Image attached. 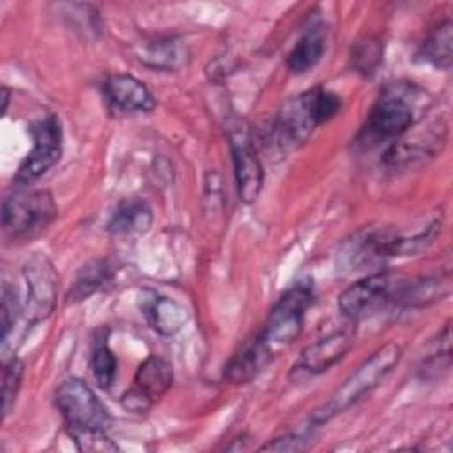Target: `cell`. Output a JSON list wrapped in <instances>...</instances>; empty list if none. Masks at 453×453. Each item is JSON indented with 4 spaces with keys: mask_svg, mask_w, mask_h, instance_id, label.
<instances>
[{
    "mask_svg": "<svg viewBox=\"0 0 453 453\" xmlns=\"http://www.w3.org/2000/svg\"><path fill=\"white\" fill-rule=\"evenodd\" d=\"M58 207L48 189L16 191L2 202V226L12 239H32L57 218Z\"/></svg>",
    "mask_w": 453,
    "mask_h": 453,
    "instance_id": "2",
    "label": "cell"
},
{
    "mask_svg": "<svg viewBox=\"0 0 453 453\" xmlns=\"http://www.w3.org/2000/svg\"><path fill=\"white\" fill-rule=\"evenodd\" d=\"M14 310H16V299H12V303H11L9 288L4 287V297H2V308H0V311H2V334H0L2 342L7 340V334H9L11 327L14 326V320H16Z\"/></svg>",
    "mask_w": 453,
    "mask_h": 453,
    "instance_id": "27",
    "label": "cell"
},
{
    "mask_svg": "<svg viewBox=\"0 0 453 453\" xmlns=\"http://www.w3.org/2000/svg\"><path fill=\"white\" fill-rule=\"evenodd\" d=\"M421 57L439 69H449L453 62V25L444 19L434 27L421 44Z\"/></svg>",
    "mask_w": 453,
    "mask_h": 453,
    "instance_id": "21",
    "label": "cell"
},
{
    "mask_svg": "<svg viewBox=\"0 0 453 453\" xmlns=\"http://www.w3.org/2000/svg\"><path fill=\"white\" fill-rule=\"evenodd\" d=\"M172 382L170 361L152 354L136 368L133 386L122 395V405L133 412H145L172 388Z\"/></svg>",
    "mask_w": 453,
    "mask_h": 453,
    "instance_id": "9",
    "label": "cell"
},
{
    "mask_svg": "<svg viewBox=\"0 0 453 453\" xmlns=\"http://www.w3.org/2000/svg\"><path fill=\"white\" fill-rule=\"evenodd\" d=\"M140 310L147 324L161 336L179 333L189 320V313L180 303L149 288L140 294Z\"/></svg>",
    "mask_w": 453,
    "mask_h": 453,
    "instance_id": "15",
    "label": "cell"
},
{
    "mask_svg": "<svg viewBox=\"0 0 453 453\" xmlns=\"http://www.w3.org/2000/svg\"><path fill=\"white\" fill-rule=\"evenodd\" d=\"M90 368L99 388L108 389L113 384L117 375V357H115V352L110 349L106 338H99L94 343Z\"/></svg>",
    "mask_w": 453,
    "mask_h": 453,
    "instance_id": "22",
    "label": "cell"
},
{
    "mask_svg": "<svg viewBox=\"0 0 453 453\" xmlns=\"http://www.w3.org/2000/svg\"><path fill=\"white\" fill-rule=\"evenodd\" d=\"M414 122V103L409 101L402 87H386L373 103L359 131L357 142L377 145L400 138Z\"/></svg>",
    "mask_w": 453,
    "mask_h": 453,
    "instance_id": "4",
    "label": "cell"
},
{
    "mask_svg": "<svg viewBox=\"0 0 453 453\" xmlns=\"http://www.w3.org/2000/svg\"><path fill=\"white\" fill-rule=\"evenodd\" d=\"M113 278H115L113 262H110L108 258H92L78 269L73 287L67 292V301L78 303V301L88 299L92 294L110 285Z\"/></svg>",
    "mask_w": 453,
    "mask_h": 453,
    "instance_id": "18",
    "label": "cell"
},
{
    "mask_svg": "<svg viewBox=\"0 0 453 453\" xmlns=\"http://www.w3.org/2000/svg\"><path fill=\"white\" fill-rule=\"evenodd\" d=\"M449 292L451 274L449 271H446L432 276H421L411 281H400L396 283V287L393 283L388 301L402 308H423L444 299L446 296H449Z\"/></svg>",
    "mask_w": 453,
    "mask_h": 453,
    "instance_id": "14",
    "label": "cell"
},
{
    "mask_svg": "<svg viewBox=\"0 0 453 453\" xmlns=\"http://www.w3.org/2000/svg\"><path fill=\"white\" fill-rule=\"evenodd\" d=\"M226 134L239 198L244 203H253L264 186V168L255 149L251 129L246 120L232 119L228 122Z\"/></svg>",
    "mask_w": 453,
    "mask_h": 453,
    "instance_id": "7",
    "label": "cell"
},
{
    "mask_svg": "<svg viewBox=\"0 0 453 453\" xmlns=\"http://www.w3.org/2000/svg\"><path fill=\"white\" fill-rule=\"evenodd\" d=\"M21 379H23V363L19 357H11L5 365H4V372H2V412L4 418L9 414L11 407L16 402L19 386H21Z\"/></svg>",
    "mask_w": 453,
    "mask_h": 453,
    "instance_id": "24",
    "label": "cell"
},
{
    "mask_svg": "<svg viewBox=\"0 0 453 453\" xmlns=\"http://www.w3.org/2000/svg\"><path fill=\"white\" fill-rule=\"evenodd\" d=\"M393 283L395 281L391 280V274L388 271L368 274L349 285L338 296V310L343 317L356 320L379 303L388 301Z\"/></svg>",
    "mask_w": 453,
    "mask_h": 453,
    "instance_id": "12",
    "label": "cell"
},
{
    "mask_svg": "<svg viewBox=\"0 0 453 453\" xmlns=\"http://www.w3.org/2000/svg\"><path fill=\"white\" fill-rule=\"evenodd\" d=\"M326 34L322 27H310L294 44L287 55V67L294 74H304L311 71L324 57Z\"/></svg>",
    "mask_w": 453,
    "mask_h": 453,
    "instance_id": "19",
    "label": "cell"
},
{
    "mask_svg": "<svg viewBox=\"0 0 453 453\" xmlns=\"http://www.w3.org/2000/svg\"><path fill=\"white\" fill-rule=\"evenodd\" d=\"M55 407L71 432H106L111 416L94 389L81 379H65L55 391Z\"/></svg>",
    "mask_w": 453,
    "mask_h": 453,
    "instance_id": "3",
    "label": "cell"
},
{
    "mask_svg": "<svg viewBox=\"0 0 453 453\" xmlns=\"http://www.w3.org/2000/svg\"><path fill=\"white\" fill-rule=\"evenodd\" d=\"M352 342L354 340L349 331H334L306 345L290 370V379L303 380L327 372L349 352Z\"/></svg>",
    "mask_w": 453,
    "mask_h": 453,
    "instance_id": "11",
    "label": "cell"
},
{
    "mask_svg": "<svg viewBox=\"0 0 453 453\" xmlns=\"http://www.w3.org/2000/svg\"><path fill=\"white\" fill-rule=\"evenodd\" d=\"M154 221L152 209L140 198L122 200L108 219V232L117 237H133L145 234Z\"/></svg>",
    "mask_w": 453,
    "mask_h": 453,
    "instance_id": "17",
    "label": "cell"
},
{
    "mask_svg": "<svg viewBox=\"0 0 453 453\" xmlns=\"http://www.w3.org/2000/svg\"><path fill=\"white\" fill-rule=\"evenodd\" d=\"M2 94H4V97H2V103H4V113L7 111V104H9V97H11V92H9V88L7 87H2Z\"/></svg>",
    "mask_w": 453,
    "mask_h": 453,
    "instance_id": "28",
    "label": "cell"
},
{
    "mask_svg": "<svg viewBox=\"0 0 453 453\" xmlns=\"http://www.w3.org/2000/svg\"><path fill=\"white\" fill-rule=\"evenodd\" d=\"M311 425H308V428H303L299 432H288L283 434L276 439H273L271 442L264 444L260 449L262 451H301L308 446L310 442V432H311Z\"/></svg>",
    "mask_w": 453,
    "mask_h": 453,
    "instance_id": "26",
    "label": "cell"
},
{
    "mask_svg": "<svg viewBox=\"0 0 453 453\" xmlns=\"http://www.w3.org/2000/svg\"><path fill=\"white\" fill-rule=\"evenodd\" d=\"M400 357L402 347L396 342H388L380 345L343 380L342 386L336 388V391L322 407L313 411V414L310 416V425L315 428L327 423L331 418L347 411L363 396L372 393L391 373V370L398 365Z\"/></svg>",
    "mask_w": 453,
    "mask_h": 453,
    "instance_id": "1",
    "label": "cell"
},
{
    "mask_svg": "<svg viewBox=\"0 0 453 453\" xmlns=\"http://www.w3.org/2000/svg\"><path fill=\"white\" fill-rule=\"evenodd\" d=\"M32 149L21 161L14 182L16 186H27L35 182L51 166H55L62 156V127L55 115H46L30 127Z\"/></svg>",
    "mask_w": 453,
    "mask_h": 453,
    "instance_id": "8",
    "label": "cell"
},
{
    "mask_svg": "<svg viewBox=\"0 0 453 453\" xmlns=\"http://www.w3.org/2000/svg\"><path fill=\"white\" fill-rule=\"evenodd\" d=\"M69 435H71V439L74 441V444L78 446L80 451L99 453V451H115V449H119L117 444L113 441H110V437L103 430L71 432Z\"/></svg>",
    "mask_w": 453,
    "mask_h": 453,
    "instance_id": "25",
    "label": "cell"
},
{
    "mask_svg": "<svg viewBox=\"0 0 453 453\" xmlns=\"http://www.w3.org/2000/svg\"><path fill=\"white\" fill-rule=\"evenodd\" d=\"M274 350L260 334L244 342L225 366V379L232 384H248L273 361Z\"/></svg>",
    "mask_w": 453,
    "mask_h": 453,
    "instance_id": "16",
    "label": "cell"
},
{
    "mask_svg": "<svg viewBox=\"0 0 453 453\" xmlns=\"http://www.w3.org/2000/svg\"><path fill=\"white\" fill-rule=\"evenodd\" d=\"M311 303L313 290L310 283H296L274 303L264 329L258 333L274 352L280 347H287L301 334Z\"/></svg>",
    "mask_w": 453,
    "mask_h": 453,
    "instance_id": "5",
    "label": "cell"
},
{
    "mask_svg": "<svg viewBox=\"0 0 453 453\" xmlns=\"http://www.w3.org/2000/svg\"><path fill=\"white\" fill-rule=\"evenodd\" d=\"M103 96L115 113H149L156 99L143 81L131 74H111L103 81Z\"/></svg>",
    "mask_w": 453,
    "mask_h": 453,
    "instance_id": "13",
    "label": "cell"
},
{
    "mask_svg": "<svg viewBox=\"0 0 453 453\" xmlns=\"http://www.w3.org/2000/svg\"><path fill=\"white\" fill-rule=\"evenodd\" d=\"M380 62H382V44L377 39L366 37L363 41H357L352 46L350 64L356 69V73L363 76H372L380 65Z\"/></svg>",
    "mask_w": 453,
    "mask_h": 453,
    "instance_id": "23",
    "label": "cell"
},
{
    "mask_svg": "<svg viewBox=\"0 0 453 453\" xmlns=\"http://www.w3.org/2000/svg\"><path fill=\"white\" fill-rule=\"evenodd\" d=\"M25 296L19 310L30 324L46 320L55 306L58 296V274L51 260L44 253H34L23 265Z\"/></svg>",
    "mask_w": 453,
    "mask_h": 453,
    "instance_id": "6",
    "label": "cell"
},
{
    "mask_svg": "<svg viewBox=\"0 0 453 453\" xmlns=\"http://www.w3.org/2000/svg\"><path fill=\"white\" fill-rule=\"evenodd\" d=\"M186 58H188L186 48L173 39L147 42L138 51V60L142 64L152 69H161V71H175L186 62Z\"/></svg>",
    "mask_w": 453,
    "mask_h": 453,
    "instance_id": "20",
    "label": "cell"
},
{
    "mask_svg": "<svg viewBox=\"0 0 453 453\" xmlns=\"http://www.w3.org/2000/svg\"><path fill=\"white\" fill-rule=\"evenodd\" d=\"M317 87L288 99L274 120V134L281 145L304 143L311 133L322 126L315 106Z\"/></svg>",
    "mask_w": 453,
    "mask_h": 453,
    "instance_id": "10",
    "label": "cell"
}]
</instances>
